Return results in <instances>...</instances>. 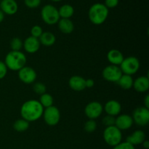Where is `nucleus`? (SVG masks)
I'll list each match as a JSON object with an SVG mask.
<instances>
[{"mask_svg":"<svg viewBox=\"0 0 149 149\" xmlns=\"http://www.w3.org/2000/svg\"><path fill=\"white\" fill-rule=\"evenodd\" d=\"M44 108L39 100H29L25 102L20 109V114L25 120L35 122L43 115Z\"/></svg>","mask_w":149,"mask_h":149,"instance_id":"f257e3e1","label":"nucleus"},{"mask_svg":"<svg viewBox=\"0 0 149 149\" xmlns=\"http://www.w3.org/2000/svg\"><path fill=\"white\" fill-rule=\"evenodd\" d=\"M109 14V9L102 3L93 4L88 11V17L90 22L97 26L103 24L107 19Z\"/></svg>","mask_w":149,"mask_h":149,"instance_id":"f03ea898","label":"nucleus"},{"mask_svg":"<svg viewBox=\"0 0 149 149\" xmlns=\"http://www.w3.org/2000/svg\"><path fill=\"white\" fill-rule=\"evenodd\" d=\"M27 58L26 55L21 51H10L5 57L6 66L12 71H17L26 66Z\"/></svg>","mask_w":149,"mask_h":149,"instance_id":"7ed1b4c3","label":"nucleus"},{"mask_svg":"<svg viewBox=\"0 0 149 149\" xmlns=\"http://www.w3.org/2000/svg\"><path fill=\"white\" fill-rule=\"evenodd\" d=\"M103 139L109 146L114 147L122 142V133L116 126L107 127L103 131Z\"/></svg>","mask_w":149,"mask_h":149,"instance_id":"20e7f679","label":"nucleus"},{"mask_svg":"<svg viewBox=\"0 0 149 149\" xmlns=\"http://www.w3.org/2000/svg\"><path fill=\"white\" fill-rule=\"evenodd\" d=\"M41 17L42 20L47 25H55L61 19L58 10L52 4H46L41 10Z\"/></svg>","mask_w":149,"mask_h":149,"instance_id":"39448f33","label":"nucleus"},{"mask_svg":"<svg viewBox=\"0 0 149 149\" xmlns=\"http://www.w3.org/2000/svg\"><path fill=\"white\" fill-rule=\"evenodd\" d=\"M120 69L122 74L132 76L138 72L140 68V61L136 57L130 56L124 58L120 65Z\"/></svg>","mask_w":149,"mask_h":149,"instance_id":"423d86ee","label":"nucleus"},{"mask_svg":"<svg viewBox=\"0 0 149 149\" xmlns=\"http://www.w3.org/2000/svg\"><path fill=\"white\" fill-rule=\"evenodd\" d=\"M42 116L47 125L49 126H55L59 123L61 119V112L56 106H52L46 108L44 110Z\"/></svg>","mask_w":149,"mask_h":149,"instance_id":"0eeeda50","label":"nucleus"},{"mask_svg":"<svg viewBox=\"0 0 149 149\" xmlns=\"http://www.w3.org/2000/svg\"><path fill=\"white\" fill-rule=\"evenodd\" d=\"M132 120L134 123L139 126H146L149 122V110L145 106H141L134 110L132 113Z\"/></svg>","mask_w":149,"mask_h":149,"instance_id":"6e6552de","label":"nucleus"},{"mask_svg":"<svg viewBox=\"0 0 149 149\" xmlns=\"http://www.w3.org/2000/svg\"><path fill=\"white\" fill-rule=\"evenodd\" d=\"M122 72L119 66L109 65L106 66L102 72V76L105 80L110 82H117L122 77Z\"/></svg>","mask_w":149,"mask_h":149,"instance_id":"1a4fd4ad","label":"nucleus"},{"mask_svg":"<svg viewBox=\"0 0 149 149\" xmlns=\"http://www.w3.org/2000/svg\"><path fill=\"white\" fill-rule=\"evenodd\" d=\"M103 108L100 103L93 101L89 103L84 109V113L89 119H95L100 117L103 113Z\"/></svg>","mask_w":149,"mask_h":149,"instance_id":"9d476101","label":"nucleus"},{"mask_svg":"<svg viewBox=\"0 0 149 149\" xmlns=\"http://www.w3.org/2000/svg\"><path fill=\"white\" fill-rule=\"evenodd\" d=\"M37 77L36 71L29 66H24L18 71V78L25 84H32L34 82Z\"/></svg>","mask_w":149,"mask_h":149,"instance_id":"9b49d317","label":"nucleus"},{"mask_svg":"<svg viewBox=\"0 0 149 149\" xmlns=\"http://www.w3.org/2000/svg\"><path fill=\"white\" fill-rule=\"evenodd\" d=\"M133 120L130 115L129 114H120L118 115L115 121V126L119 130H129L133 125Z\"/></svg>","mask_w":149,"mask_h":149,"instance_id":"f8f14e48","label":"nucleus"},{"mask_svg":"<svg viewBox=\"0 0 149 149\" xmlns=\"http://www.w3.org/2000/svg\"><path fill=\"white\" fill-rule=\"evenodd\" d=\"M0 10L4 15H13L17 12L18 5L15 0H1Z\"/></svg>","mask_w":149,"mask_h":149,"instance_id":"ddd939ff","label":"nucleus"},{"mask_svg":"<svg viewBox=\"0 0 149 149\" xmlns=\"http://www.w3.org/2000/svg\"><path fill=\"white\" fill-rule=\"evenodd\" d=\"M40 45L41 44L39 42V39L31 36L25 39V41L23 42V47L28 53L33 54L39 50L40 48Z\"/></svg>","mask_w":149,"mask_h":149,"instance_id":"4468645a","label":"nucleus"},{"mask_svg":"<svg viewBox=\"0 0 149 149\" xmlns=\"http://www.w3.org/2000/svg\"><path fill=\"white\" fill-rule=\"evenodd\" d=\"M104 110L107 115L117 116L122 111V106L117 100H111L105 104Z\"/></svg>","mask_w":149,"mask_h":149,"instance_id":"2eb2a0df","label":"nucleus"},{"mask_svg":"<svg viewBox=\"0 0 149 149\" xmlns=\"http://www.w3.org/2000/svg\"><path fill=\"white\" fill-rule=\"evenodd\" d=\"M124 55L122 52L118 49H112L109 51L107 54V59L111 63V65H121L124 60Z\"/></svg>","mask_w":149,"mask_h":149,"instance_id":"dca6fc26","label":"nucleus"},{"mask_svg":"<svg viewBox=\"0 0 149 149\" xmlns=\"http://www.w3.org/2000/svg\"><path fill=\"white\" fill-rule=\"evenodd\" d=\"M135 90L138 93H145L149 89V79L148 77L142 76L134 80L133 85Z\"/></svg>","mask_w":149,"mask_h":149,"instance_id":"f3484780","label":"nucleus"},{"mask_svg":"<svg viewBox=\"0 0 149 149\" xmlns=\"http://www.w3.org/2000/svg\"><path fill=\"white\" fill-rule=\"evenodd\" d=\"M69 87L74 91H82L86 88L85 79L80 76H73L68 81Z\"/></svg>","mask_w":149,"mask_h":149,"instance_id":"a211bd4d","label":"nucleus"},{"mask_svg":"<svg viewBox=\"0 0 149 149\" xmlns=\"http://www.w3.org/2000/svg\"><path fill=\"white\" fill-rule=\"evenodd\" d=\"M145 140L146 135L143 131L141 130H135V132H132L130 135H129L127 138L126 141L135 146L142 144Z\"/></svg>","mask_w":149,"mask_h":149,"instance_id":"6ab92c4d","label":"nucleus"},{"mask_svg":"<svg viewBox=\"0 0 149 149\" xmlns=\"http://www.w3.org/2000/svg\"><path fill=\"white\" fill-rule=\"evenodd\" d=\"M58 29L62 33L69 34L74 31V25L70 19L61 18L58 22Z\"/></svg>","mask_w":149,"mask_h":149,"instance_id":"aec40b11","label":"nucleus"},{"mask_svg":"<svg viewBox=\"0 0 149 149\" xmlns=\"http://www.w3.org/2000/svg\"><path fill=\"white\" fill-rule=\"evenodd\" d=\"M39 40L40 44H42L44 46L50 47L55 43L56 37L52 32L45 31L42 33L40 37L39 38Z\"/></svg>","mask_w":149,"mask_h":149,"instance_id":"412c9836","label":"nucleus"},{"mask_svg":"<svg viewBox=\"0 0 149 149\" xmlns=\"http://www.w3.org/2000/svg\"><path fill=\"white\" fill-rule=\"evenodd\" d=\"M61 18L70 19L74 14V8L71 4H65L61 6L58 10Z\"/></svg>","mask_w":149,"mask_h":149,"instance_id":"4be33fe9","label":"nucleus"},{"mask_svg":"<svg viewBox=\"0 0 149 149\" xmlns=\"http://www.w3.org/2000/svg\"><path fill=\"white\" fill-rule=\"evenodd\" d=\"M133 78L132 76L127 75V74H122V77L117 81V84L120 86L121 88L124 89V90H129V89L132 88V85H133Z\"/></svg>","mask_w":149,"mask_h":149,"instance_id":"5701e85b","label":"nucleus"},{"mask_svg":"<svg viewBox=\"0 0 149 149\" xmlns=\"http://www.w3.org/2000/svg\"><path fill=\"white\" fill-rule=\"evenodd\" d=\"M29 127V122L28 121L25 120L24 119H17L15 122L14 125H13V128L17 132H22L24 131L27 130Z\"/></svg>","mask_w":149,"mask_h":149,"instance_id":"b1692460","label":"nucleus"},{"mask_svg":"<svg viewBox=\"0 0 149 149\" xmlns=\"http://www.w3.org/2000/svg\"><path fill=\"white\" fill-rule=\"evenodd\" d=\"M39 103H41L44 109L46 108L50 107V106H53V97L51 95L48 94V93H45V94L40 95V98H39Z\"/></svg>","mask_w":149,"mask_h":149,"instance_id":"393cba45","label":"nucleus"},{"mask_svg":"<svg viewBox=\"0 0 149 149\" xmlns=\"http://www.w3.org/2000/svg\"><path fill=\"white\" fill-rule=\"evenodd\" d=\"M23 42L18 37H15L10 42V47L12 51H20L23 48Z\"/></svg>","mask_w":149,"mask_h":149,"instance_id":"a878e982","label":"nucleus"},{"mask_svg":"<svg viewBox=\"0 0 149 149\" xmlns=\"http://www.w3.org/2000/svg\"><path fill=\"white\" fill-rule=\"evenodd\" d=\"M33 90L36 94L42 95L46 93L47 87L45 84L42 82H36L33 85Z\"/></svg>","mask_w":149,"mask_h":149,"instance_id":"bb28decb","label":"nucleus"},{"mask_svg":"<svg viewBox=\"0 0 149 149\" xmlns=\"http://www.w3.org/2000/svg\"><path fill=\"white\" fill-rule=\"evenodd\" d=\"M84 128L86 132L88 133H92L95 131L96 128H97V122L94 119H89L84 124Z\"/></svg>","mask_w":149,"mask_h":149,"instance_id":"cd10ccee","label":"nucleus"},{"mask_svg":"<svg viewBox=\"0 0 149 149\" xmlns=\"http://www.w3.org/2000/svg\"><path fill=\"white\" fill-rule=\"evenodd\" d=\"M115 121L116 117L110 115H106L102 119V123L107 127H111L115 125Z\"/></svg>","mask_w":149,"mask_h":149,"instance_id":"c85d7f7f","label":"nucleus"},{"mask_svg":"<svg viewBox=\"0 0 149 149\" xmlns=\"http://www.w3.org/2000/svg\"><path fill=\"white\" fill-rule=\"evenodd\" d=\"M42 33H43L42 28L39 26H34L31 29V36L37 38V39H39Z\"/></svg>","mask_w":149,"mask_h":149,"instance_id":"c756f323","label":"nucleus"},{"mask_svg":"<svg viewBox=\"0 0 149 149\" xmlns=\"http://www.w3.org/2000/svg\"><path fill=\"white\" fill-rule=\"evenodd\" d=\"M42 0H24L25 5L30 9H35L41 4Z\"/></svg>","mask_w":149,"mask_h":149,"instance_id":"7c9ffc66","label":"nucleus"},{"mask_svg":"<svg viewBox=\"0 0 149 149\" xmlns=\"http://www.w3.org/2000/svg\"><path fill=\"white\" fill-rule=\"evenodd\" d=\"M113 149H135V148L132 144L125 141V142H121L118 145L115 146L114 147H113Z\"/></svg>","mask_w":149,"mask_h":149,"instance_id":"2f4dec72","label":"nucleus"},{"mask_svg":"<svg viewBox=\"0 0 149 149\" xmlns=\"http://www.w3.org/2000/svg\"><path fill=\"white\" fill-rule=\"evenodd\" d=\"M7 67L6 66L4 62L0 61V79L4 78L7 75Z\"/></svg>","mask_w":149,"mask_h":149,"instance_id":"473e14b6","label":"nucleus"},{"mask_svg":"<svg viewBox=\"0 0 149 149\" xmlns=\"http://www.w3.org/2000/svg\"><path fill=\"white\" fill-rule=\"evenodd\" d=\"M119 0H105L104 5L108 9L114 8V7H117V5L119 4Z\"/></svg>","mask_w":149,"mask_h":149,"instance_id":"72a5a7b5","label":"nucleus"},{"mask_svg":"<svg viewBox=\"0 0 149 149\" xmlns=\"http://www.w3.org/2000/svg\"><path fill=\"white\" fill-rule=\"evenodd\" d=\"M95 81L93 79H85V87L86 88H92L94 87Z\"/></svg>","mask_w":149,"mask_h":149,"instance_id":"f704fd0d","label":"nucleus"},{"mask_svg":"<svg viewBox=\"0 0 149 149\" xmlns=\"http://www.w3.org/2000/svg\"><path fill=\"white\" fill-rule=\"evenodd\" d=\"M143 103L144 104H145V107L147 108V109H148L149 108V95H147L145 97V98H144V100H143Z\"/></svg>","mask_w":149,"mask_h":149,"instance_id":"c9c22d12","label":"nucleus"},{"mask_svg":"<svg viewBox=\"0 0 149 149\" xmlns=\"http://www.w3.org/2000/svg\"><path fill=\"white\" fill-rule=\"evenodd\" d=\"M143 146L144 148L146 149H148L149 148V142L148 141H146V140H145V141H143V143H142Z\"/></svg>","mask_w":149,"mask_h":149,"instance_id":"e433bc0d","label":"nucleus"},{"mask_svg":"<svg viewBox=\"0 0 149 149\" xmlns=\"http://www.w3.org/2000/svg\"><path fill=\"white\" fill-rule=\"evenodd\" d=\"M4 14L3 13V12L0 10V23L4 20Z\"/></svg>","mask_w":149,"mask_h":149,"instance_id":"4c0bfd02","label":"nucleus"},{"mask_svg":"<svg viewBox=\"0 0 149 149\" xmlns=\"http://www.w3.org/2000/svg\"><path fill=\"white\" fill-rule=\"evenodd\" d=\"M51 1H54V2H58V1H62V0H51Z\"/></svg>","mask_w":149,"mask_h":149,"instance_id":"58836bf2","label":"nucleus"},{"mask_svg":"<svg viewBox=\"0 0 149 149\" xmlns=\"http://www.w3.org/2000/svg\"><path fill=\"white\" fill-rule=\"evenodd\" d=\"M0 1H1V0H0Z\"/></svg>","mask_w":149,"mask_h":149,"instance_id":"ea45409f","label":"nucleus"}]
</instances>
